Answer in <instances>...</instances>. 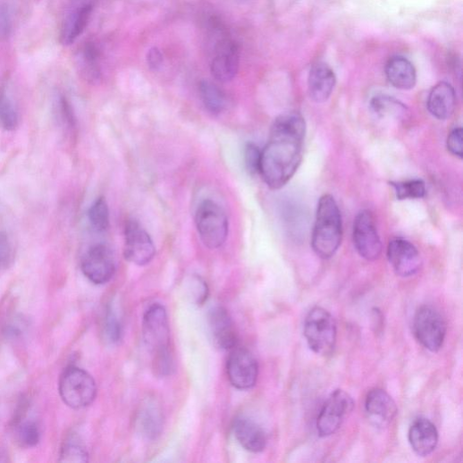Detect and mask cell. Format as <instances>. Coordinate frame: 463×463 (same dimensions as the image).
Wrapping results in <instances>:
<instances>
[{"instance_id":"cell-1","label":"cell","mask_w":463,"mask_h":463,"mask_svg":"<svg viewBox=\"0 0 463 463\" xmlns=\"http://www.w3.org/2000/svg\"><path fill=\"white\" fill-rule=\"evenodd\" d=\"M306 122L297 112L278 116L262 150L260 175L274 190L283 188L298 171L303 154Z\"/></svg>"},{"instance_id":"cell-2","label":"cell","mask_w":463,"mask_h":463,"mask_svg":"<svg viewBox=\"0 0 463 463\" xmlns=\"http://www.w3.org/2000/svg\"><path fill=\"white\" fill-rule=\"evenodd\" d=\"M343 238L342 217L332 195H324L318 203L312 246L322 259H330L338 252Z\"/></svg>"},{"instance_id":"cell-3","label":"cell","mask_w":463,"mask_h":463,"mask_svg":"<svg viewBox=\"0 0 463 463\" xmlns=\"http://www.w3.org/2000/svg\"><path fill=\"white\" fill-rule=\"evenodd\" d=\"M97 392L95 379L80 367L69 366L60 377V397L72 409H82L90 406L96 400Z\"/></svg>"},{"instance_id":"cell-4","label":"cell","mask_w":463,"mask_h":463,"mask_svg":"<svg viewBox=\"0 0 463 463\" xmlns=\"http://www.w3.org/2000/svg\"><path fill=\"white\" fill-rule=\"evenodd\" d=\"M195 223L205 247L215 250L223 246L228 237L229 222L225 211L216 202L204 200L197 209Z\"/></svg>"},{"instance_id":"cell-5","label":"cell","mask_w":463,"mask_h":463,"mask_svg":"<svg viewBox=\"0 0 463 463\" xmlns=\"http://www.w3.org/2000/svg\"><path fill=\"white\" fill-rule=\"evenodd\" d=\"M304 336L308 347L322 356L330 355L336 345L337 324L333 316L322 307H315L304 322Z\"/></svg>"},{"instance_id":"cell-6","label":"cell","mask_w":463,"mask_h":463,"mask_svg":"<svg viewBox=\"0 0 463 463\" xmlns=\"http://www.w3.org/2000/svg\"><path fill=\"white\" fill-rule=\"evenodd\" d=\"M414 333L418 342L431 352H438L444 342L447 326L442 315L432 306L424 305L414 317Z\"/></svg>"},{"instance_id":"cell-7","label":"cell","mask_w":463,"mask_h":463,"mask_svg":"<svg viewBox=\"0 0 463 463\" xmlns=\"http://www.w3.org/2000/svg\"><path fill=\"white\" fill-rule=\"evenodd\" d=\"M143 339L154 355L170 350V327L167 312L161 304H153L146 312L142 324Z\"/></svg>"},{"instance_id":"cell-8","label":"cell","mask_w":463,"mask_h":463,"mask_svg":"<svg viewBox=\"0 0 463 463\" xmlns=\"http://www.w3.org/2000/svg\"><path fill=\"white\" fill-rule=\"evenodd\" d=\"M210 63L214 79L220 83H228L235 79L240 66V48L239 44L221 34L214 47Z\"/></svg>"},{"instance_id":"cell-9","label":"cell","mask_w":463,"mask_h":463,"mask_svg":"<svg viewBox=\"0 0 463 463\" xmlns=\"http://www.w3.org/2000/svg\"><path fill=\"white\" fill-rule=\"evenodd\" d=\"M354 408L352 398L344 391H335L324 403L318 419L317 431L321 437H328L341 427Z\"/></svg>"},{"instance_id":"cell-10","label":"cell","mask_w":463,"mask_h":463,"mask_svg":"<svg viewBox=\"0 0 463 463\" xmlns=\"http://www.w3.org/2000/svg\"><path fill=\"white\" fill-rule=\"evenodd\" d=\"M353 242L359 256L367 261H375L382 254V242L375 221L367 209L361 210L354 220Z\"/></svg>"},{"instance_id":"cell-11","label":"cell","mask_w":463,"mask_h":463,"mask_svg":"<svg viewBox=\"0 0 463 463\" xmlns=\"http://www.w3.org/2000/svg\"><path fill=\"white\" fill-rule=\"evenodd\" d=\"M258 363L247 349L235 347L227 360V375L235 388L248 391L255 387L258 378Z\"/></svg>"},{"instance_id":"cell-12","label":"cell","mask_w":463,"mask_h":463,"mask_svg":"<svg viewBox=\"0 0 463 463\" xmlns=\"http://www.w3.org/2000/svg\"><path fill=\"white\" fill-rule=\"evenodd\" d=\"M124 257L139 266L149 264L156 255V248L141 224L129 221L125 227Z\"/></svg>"},{"instance_id":"cell-13","label":"cell","mask_w":463,"mask_h":463,"mask_svg":"<svg viewBox=\"0 0 463 463\" xmlns=\"http://www.w3.org/2000/svg\"><path fill=\"white\" fill-rule=\"evenodd\" d=\"M85 276L95 284H105L115 273V260L110 248L97 244L89 248L82 259Z\"/></svg>"},{"instance_id":"cell-14","label":"cell","mask_w":463,"mask_h":463,"mask_svg":"<svg viewBox=\"0 0 463 463\" xmlns=\"http://www.w3.org/2000/svg\"><path fill=\"white\" fill-rule=\"evenodd\" d=\"M388 258L395 273L401 277L417 274L422 266L417 248L409 241L395 239L388 248Z\"/></svg>"},{"instance_id":"cell-15","label":"cell","mask_w":463,"mask_h":463,"mask_svg":"<svg viewBox=\"0 0 463 463\" xmlns=\"http://www.w3.org/2000/svg\"><path fill=\"white\" fill-rule=\"evenodd\" d=\"M207 325L214 344L221 349H233L238 346L236 329L225 308L214 307L207 316Z\"/></svg>"},{"instance_id":"cell-16","label":"cell","mask_w":463,"mask_h":463,"mask_svg":"<svg viewBox=\"0 0 463 463\" xmlns=\"http://www.w3.org/2000/svg\"><path fill=\"white\" fill-rule=\"evenodd\" d=\"M365 408L368 419L376 427L388 426L399 412L397 404L391 395L378 389L367 394Z\"/></svg>"},{"instance_id":"cell-17","label":"cell","mask_w":463,"mask_h":463,"mask_svg":"<svg viewBox=\"0 0 463 463\" xmlns=\"http://www.w3.org/2000/svg\"><path fill=\"white\" fill-rule=\"evenodd\" d=\"M336 81V75L332 67L326 63H317L308 73V95L317 104L325 103L332 97Z\"/></svg>"},{"instance_id":"cell-18","label":"cell","mask_w":463,"mask_h":463,"mask_svg":"<svg viewBox=\"0 0 463 463\" xmlns=\"http://www.w3.org/2000/svg\"><path fill=\"white\" fill-rule=\"evenodd\" d=\"M408 440L413 450L419 456L430 455L439 441L436 426L427 418L419 417L411 425Z\"/></svg>"},{"instance_id":"cell-19","label":"cell","mask_w":463,"mask_h":463,"mask_svg":"<svg viewBox=\"0 0 463 463\" xmlns=\"http://www.w3.org/2000/svg\"><path fill=\"white\" fill-rule=\"evenodd\" d=\"M93 11V4L86 3L75 6L66 14L60 33V41L63 45H72L83 34Z\"/></svg>"},{"instance_id":"cell-20","label":"cell","mask_w":463,"mask_h":463,"mask_svg":"<svg viewBox=\"0 0 463 463\" xmlns=\"http://www.w3.org/2000/svg\"><path fill=\"white\" fill-rule=\"evenodd\" d=\"M385 76L389 82L397 89L411 90L417 85V70L413 63L403 55H394L390 58L384 67Z\"/></svg>"},{"instance_id":"cell-21","label":"cell","mask_w":463,"mask_h":463,"mask_svg":"<svg viewBox=\"0 0 463 463\" xmlns=\"http://www.w3.org/2000/svg\"><path fill=\"white\" fill-rule=\"evenodd\" d=\"M427 108L438 120L445 121L450 118L456 108V94L452 86L447 82L435 85L429 93Z\"/></svg>"},{"instance_id":"cell-22","label":"cell","mask_w":463,"mask_h":463,"mask_svg":"<svg viewBox=\"0 0 463 463\" xmlns=\"http://www.w3.org/2000/svg\"><path fill=\"white\" fill-rule=\"evenodd\" d=\"M234 432L239 442L251 452L263 451L267 443V438L263 428L254 420L240 417L234 423Z\"/></svg>"},{"instance_id":"cell-23","label":"cell","mask_w":463,"mask_h":463,"mask_svg":"<svg viewBox=\"0 0 463 463\" xmlns=\"http://www.w3.org/2000/svg\"><path fill=\"white\" fill-rule=\"evenodd\" d=\"M76 64L81 74L88 82L95 84L100 80V54L95 44H87L79 54H77Z\"/></svg>"},{"instance_id":"cell-24","label":"cell","mask_w":463,"mask_h":463,"mask_svg":"<svg viewBox=\"0 0 463 463\" xmlns=\"http://www.w3.org/2000/svg\"><path fill=\"white\" fill-rule=\"evenodd\" d=\"M137 426L143 436L157 438L164 428V416L158 406L151 403L144 406L139 413Z\"/></svg>"},{"instance_id":"cell-25","label":"cell","mask_w":463,"mask_h":463,"mask_svg":"<svg viewBox=\"0 0 463 463\" xmlns=\"http://www.w3.org/2000/svg\"><path fill=\"white\" fill-rule=\"evenodd\" d=\"M372 111L379 118L402 120L408 115V108L398 99L378 95L370 102Z\"/></svg>"},{"instance_id":"cell-26","label":"cell","mask_w":463,"mask_h":463,"mask_svg":"<svg viewBox=\"0 0 463 463\" xmlns=\"http://www.w3.org/2000/svg\"><path fill=\"white\" fill-rule=\"evenodd\" d=\"M199 96L206 109L213 114H220L228 105L227 97L215 84L204 80L199 85Z\"/></svg>"},{"instance_id":"cell-27","label":"cell","mask_w":463,"mask_h":463,"mask_svg":"<svg viewBox=\"0 0 463 463\" xmlns=\"http://www.w3.org/2000/svg\"><path fill=\"white\" fill-rule=\"evenodd\" d=\"M60 461L62 462H87L88 452L82 441L72 435L63 442L60 451Z\"/></svg>"},{"instance_id":"cell-28","label":"cell","mask_w":463,"mask_h":463,"mask_svg":"<svg viewBox=\"0 0 463 463\" xmlns=\"http://www.w3.org/2000/svg\"><path fill=\"white\" fill-rule=\"evenodd\" d=\"M15 436L21 446L25 448L34 447L41 438L40 427L34 420H20L16 424Z\"/></svg>"},{"instance_id":"cell-29","label":"cell","mask_w":463,"mask_h":463,"mask_svg":"<svg viewBox=\"0 0 463 463\" xmlns=\"http://www.w3.org/2000/svg\"><path fill=\"white\" fill-rule=\"evenodd\" d=\"M391 185L395 189L397 198L400 200L420 199L426 195V186L422 180L392 181Z\"/></svg>"},{"instance_id":"cell-30","label":"cell","mask_w":463,"mask_h":463,"mask_svg":"<svg viewBox=\"0 0 463 463\" xmlns=\"http://www.w3.org/2000/svg\"><path fill=\"white\" fill-rule=\"evenodd\" d=\"M88 219L97 232H104L110 226V211L105 198H97L88 210Z\"/></svg>"},{"instance_id":"cell-31","label":"cell","mask_w":463,"mask_h":463,"mask_svg":"<svg viewBox=\"0 0 463 463\" xmlns=\"http://www.w3.org/2000/svg\"><path fill=\"white\" fill-rule=\"evenodd\" d=\"M19 114L12 99L4 93L0 96V127L8 131L16 130Z\"/></svg>"},{"instance_id":"cell-32","label":"cell","mask_w":463,"mask_h":463,"mask_svg":"<svg viewBox=\"0 0 463 463\" xmlns=\"http://www.w3.org/2000/svg\"><path fill=\"white\" fill-rule=\"evenodd\" d=\"M54 111L59 124L67 130H73L75 118L71 104L62 95H59L54 103Z\"/></svg>"},{"instance_id":"cell-33","label":"cell","mask_w":463,"mask_h":463,"mask_svg":"<svg viewBox=\"0 0 463 463\" xmlns=\"http://www.w3.org/2000/svg\"><path fill=\"white\" fill-rule=\"evenodd\" d=\"M245 165L248 172L252 174L260 173L262 150L254 143L247 144L245 147Z\"/></svg>"},{"instance_id":"cell-34","label":"cell","mask_w":463,"mask_h":463,"mask_svg":"<svg viewBox=\"0 0 463 463\" xmlns=\"http://www.w3.org/2000/svg\"><path fill=\"white\" fill-rule=\"evenodd\" d=\"M14 258L13 246L6 232L0 230V271L8 268Z\"/></svg>"},{"instance_id":"cell-35","label":"cell","mask_w":463,"mask_h":463,"mask_svg":"<svg viewBox=\"0 0 463 463\" xmlns=\"http://www.w3.org/2000/svg\"><path fill=\"white\" fill-rule=\"evenodd\" d=\"M104 333L106 339L112 343L118 342L122 337L121 324L116 315L111 310L107 312L105 316Z\"/></svg>"},{"instance_id":"cell-36","label":"cell","mask_w":463,"mask_h":463,"mask_svg":"<svg viewBox=\"0 0 463 463\" xmlns=\"http://www.w3.org/2000/svg\"><path fill=\"white\" fill-rule=\"evenodd\" d=\"M447 148L453 156L462 159L463 157V130L456 128L450 131L447 139Z\"/></svg>"},{"instance_id":"cell-37","label":"cell","mask_w":463,"mask_h":463,"mask_svg":"<svg viewBox=\"0 0 463 463\" xmlns=\"http://www.w3.org/2000/svg\"><path fill=\"white\" fill-rule=\"evenodd\" d=\"M147 66L154 71L159 70L164 63V58L161 49L154 46L151 47L147 53Z\"/></svg>"}]
</instances>
